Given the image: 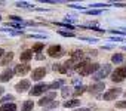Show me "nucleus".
Listing matches in <instances>:
<instances>
[{
  "mask_svg": "<svg viewBox=\"0 0 126 111\" xmlns=\"http://www.w3.org/2000/svg\"><path fill=\"white\" fill-rule=\"evenodd\" d=\"M113 70H111V65L110 64H104L102 67H99V70L92 76L95 80H102V79H105L107 76H110V73H111Z\"/></svg>",
  "mask_w": 126,
  "mask_h": 111,
  "instance_id": "1",
  "label": "nucleus"
},
{
  "mask_svg": "<svg viewBox=\"0 0 126 111\" xmlns=\"http://www.w3.org/2000/svg\"><path fill=\"white\" fill-rule=\"evenodd\" d=\"M125 79H126V65L120 67V68H116V71H113V74H111V80L114 83L123 82Z\"/></svg>",
  "mask_w": 126,
  "mask_h": 111,
  "instance_id": "2",
  "label": "nucleus"
},
{
  "mask_svg": "<svg viewBox=\"0 0 126 111\" xmlns=\"http://www.w3.org/2000/svg\"><path fill=\"white\" fill-rule=\"evenodd\" d=\"M98 70H99V65H98V64H91V62H89V64H88L85 68H82L79 73H80V76H91V74L94 76Z\"/></svg>",
  "mask_w": 126,
  "mask_h": 111,
  "instance_id": "3",
  "label": "nucleus"
},
{
  "mask_svg": "<svg viewBox=\"0 0 126 111\" xmlns=\"http://www.w3.org/2000/svg\"><path fill=\"white\" fill-rule=\"evenodd\" d=\"M120 93H122V89H119V87H113V89H110L108 92H105V93L102 95V98H104L105 101H113V99H116Z\"/></svg>",
  "mask_w": 126,
  "mask_h": 111,
  "instance_id": "4",
  "label": "nucleus"
},
{
  "mask_svg": "<svg viewBox=\"0 0 126 111\" xmlns=\"http://www.w3.org/2000/svg\"><path fill=\"white\" fill-rule=\"evenodd\" d=\"M14 71H15V74H18V76H25L28 71H31V68H30L28 64H18V65L14 68Z\"/></svg>",
  "mask_w": 126,
  "mask_h": 111,
  "instance_id": "5",
  "label": "nucleus"
},
{
  "mask_svg": "<svg viewBox=\"0 0 126 111\" xmlns=\"http://www.w3.org/2000/svg\"><path fill=\"white\" fill-rule=\"evenodd\" d=\"M46 89H49V84H45V83H39L36 86H33V89L30 90V95H42Z\"/></svg>",
  "mask_w": 126,
  "mask_h": 111,
  "instance_id": "6",
  "label": "nucleus"
},
{
  "mask_svg": "<svg viewBox=\"0 0 126 111\" xmlns=\"http://www.w3.org/2000/svg\"><path fill=\"white\" fill-rule=\"evenodd\" d=\"M45 74H46V70L43 68V67H39V68H36V70H33V73H31V77H33V80H40V79H43L45 77Z\"/></svg>",
  "mask_w": 126,
  "mask_h": 111,
  "instance_id": "7",
  "label": "nucleus"
},
{
  "mask_svg": "<svg viewBox=\"0 0 126 111\" xmlns=\"http://www.w3.org/2000/svg\"><path fill=\"white\" fill-rule=\"evenodd\" d=\"M28 89H30V82L28 80H21L19 83L15 84V90L16 92H25Z\"/></svg>",
  "mask_w": 126,
  "mask_h": 111,
  "instance_id": "8",
  "label": "nucleus"
},
{
  "mask_svg": "<svg viewBox=\"0 0 126 111\" xmlns=\"http://www.w3.org/2000/svg\"><path fill=\"white\" fill-rule=\"evenodd\" d=\"M53 99H55V93H53V92H52V93H47L46 96H43V98H40V99H39V105L45 107V105H47V104L53 102Z\"/></svg>",
  "mask_w": 126,
  "mask_h": 111,
  "instance_id": "9",
  "label": "nucleus"
},
{
  "mask_svg": "<svg viewBox=\"0 0 126 111\" xmlns=\"http://www.w3.org/2000/svg\"><path fill=\"white\" fill-rule=\"evenodd\" d=\"M14 76H15V71L11 70V68H8V70H5L2 74H0V82H9Z\"/></svg>",
  "mask_w": 126,
  "mask_h": 111,
  "instance_id": "10",
  "label": "nucleus"
},
{
  "mask_svg": "<svg viewBox=\"0 0 126 111\" xmlns=\"http://www.w3.org/2000/svg\"><path fill=\"white\" fill-rule=\"evenodd\" d=\"M61 50H62V47L59 46V44H53V46H50L49 49H47V55L49 56H58V55H61Z\"/></svg>",
  "mask_w": 126,
  "mask_h": 111,
  "instance_id": "11",
  "label": "nucleus"
},
{
  "mask_svg": "<svg viewBox=\"0 0 126 111\" xmlns=\"http://www.w3.org/2000/svg\"><path fill=\"white\" fill-rule=\"evenodd\" d=\"M104 87H105V83H95V84H91L88 90H89L91 93H94V95H95V93L102 92V90H104Z\"/></svg>",
  "mask_w": 126,
  "mask_h": 111,
  "instance_id": "12",
  "label": "nucleus"
},
{
  "mask_svg": "<svg viewBox=\"0 0 126 111\" xmlns=\"http://www.w3.org/2000/svg\"><path fill=\"white\" fill-rule=\"evenodd\" d=\"M31 58H33V50H30V49H28V50H24V52L21 53V56H19V59H21L22 62H25V64H27Z\"/></svg>",
  "mask_w": 126,
  "mask_h": 111,
  "instance_id": "13",
  "label": "nucleus"
},
{
  "mask_svg": "<svg viewBox=\"0 0 126 111\" xmlns=\"http://www.w3.org/2000/svg\"><path fill=\"white\" fill-rule=\"evenodd\" d=\"M82 56H83V52H82V50H74V52L71 53V61H73V62H80Z\"/></svg>",
  "mask_w": 126,
  "mask_h": 111,
  "instance_id": "14",
  "label": "nucleus"
},
{
  "mask_svg": "<svg viewBox=\"0 0 126 111\" xmlns=\"http://www.w3.org/2000/svg\"><path fill=\"white\" fill-rule=\"evenodd\" d=\"M12 59H14V53L12 52H8L5 56H3V59L0 61V64H2V65H8V64H11Z\"/></svg>",
  "mask_w": 126,
  "mask_h": 111,
  "instance_id": "15",
  "label": "nucleus"
},
{
  "mask_svg": "<svg viewBox=\"0 0 126 111\" xmlns=\"http://www.w3.org/2000/svg\"><path fill=\"white\" fill-rule=\"evenodd\" d=\"M123 59H125V56H123L122 53H114L113 56H111V62L113 64H122Z\"/></svg>",
  "mask_w": 126,
  "mask_h": 111,
  "instance_id": "16",
  "label": "nucleus"
},
{
  "mask_svg": "<svg viewBox=\"0 0 126 111\" xmlns=\"http://www.w3.org/2000/svg\"><path fill=\"white\" fill-rule=\"evenodd\" d=\"M0 111H16V105H15L14 102H11V104H5V105L0 107Z\"/></svg>",
  "mask_w": 126,
  "mask_h": 111,
  "instance_id": "17",
  "label": "nucleus"
},
{
  "mask_svg": "<svg viewBox=\"0 0 126 111\" xmlns=\"http://www.w3.org/2000/svg\"><path fill=\"white\" fill-rule=\"evenodd\" d=\"M33 107H34V102H33L31 99H28V101H25V102L22 104L21 111H31V110H33Z\"/></svg>",
  "mask_w": 126,
  "mask_h": 111,
  "instance_id": "18",
  "label": "nucleus"
},
{
  "mask_svg": "<svg viewBox=\"0 0 126 111\" xmlns=\"http://www.w3.org/2000/svg\"><path fill=\"white\" fill-rule=\"evenodd\" d=\"M80 105V101L79 99H68L65 104H64V107L65 108H71V107H79Z\"/></svg>",
  "mask_w": 126,
  "mask_h": 111,
  "instance_id": "19",
  "label": "nucleus"
},
{
  "mask_svg": "<svg viewBox=\"0 0 126 111\" xmlns=\"http://www.w3.org/2000/svg\"><path fill=\"white\" fill-rule=\"evenodd\" d=\"M62 84H64V82H62V80H56V82H53V83L49 84V89H59V87H64Z\"/></svg>",
  "mask_w": 126,
  "mask_h": 111,
  "instance_id": "20",
  "label": "nucleus"
},
{
  "mask_svg": "<svg viewBox=\"0 0 126 111\" xmlns=\"http://www.w3.org/2000/svg\"><path fill=\"white\" fill-rule=\"evenodd\" d=\"M85 90H86V87H85V86H82V84H79V86H76V89H74V95H76V96H79V95H82Z\"/></svg>",
  "mask_w": 126,
  "mask_h": 111,
  "instance_id": "21",
  "label": "nucleus"
},
{
  "mask_svg": "<svg viewBox=\"0 0 126 111\" xmlns=\"http://www.w3.org/2000/svg\"><path fill=\"white\" fill-rule=\"evenodd\" d=\"M61 93H62V96H64V98L70 96V93H71V87H68V86H64V87H62V90H61Z\"/></svg>",
  "mask_w": 126,
  "mask_h": 111,
  "instance_id": "22",
  "label": "nucleus"
},
{
  "mask_svg": "<svg viewBox=\"0 0 126 111\" xmlns=\"http://www.w3.org/2000/svg\"><path fill=\"white\" fill-rule=\"evenodd\" d=\"M0 101H2V105H5V104H11V102L14 101V96H12V95H9V96H3Z\"/></svg>",
  "mask_w": 126,
  "mask_h": 111,
  "instance_id": "23",
  "label": "nucleus"
},
{
  "mask_svg": "<svg viewBox=\"0 0 126 111\" xmlns=\"http://www.w3.org/2000/svg\"><path fill=\"white\" fill-rule=\"evenodd\" d=\"M58 34L64 36V37H73V36H74L71 31H64V30H59V31H58Z\"/></svg>",
  "mask_w": 126,
  "mask_h": 111,
  "instance_id": "24",
  "label": "nucleus"
},
{
  "mask_svg": "<svg viewBox=\"0 0 126 111\" xmlns=\"http://www.w3.org/2000/svg\"><path fill=\"white\" fill-rule=\"evenodd\" d=\"M43 47H45V46H43V43H36V44L33 46V52H40Z\"/></svg>",
  "mask_w": 126,
  "mask_h": 111,
  "instance_id": "25",
  "label": "nucleus"
},
{
  "mask_svg": "<svg viewBox=\"0 0 126 111\" xmlns=\"http://www.w3.org/2000/svg\"><path fill=\"white\" fill-rule=\"evenodd\" d=\"M102 11H98V9H89V11H86L85 14H88V15H99Z\"/></svg>",
  "mask_w": 126,
  "mask_h": 111,
  "instance_id": "26",
  "label": "nucleus"
},
{
  "mask_svg": "<svg viewBox=\"0 0 126 111\" xmlns=\"http://www.w3.org/2000/svg\"><path fill=\"white\" fill-rule=\"evenodd\" d=\"M55 107H58V101H56V102L53 101V102H50V104H47V105H45L43 108H45V110H52V108H55Z\"/></svg>",
  "mask_w": 126,
  "mask_h": 111,
  "instance_id": "27",
  "label": "nucleus"
},
{
  "mask_svg": "<svg viewBox=\"0 0 126 111\" xmlns=\"http://www.w3.org/2000/svg\"><path fill=\"white\" fill-rule=\"evenodd\" d=\"M53 70H58L59 73H67V68L65 67H61V65H56V64L53 65Z\"/></svg>",
  "mask_w": 126,
  "mask_h": 111,
  "instance_id": "28",
  "label": "nucleus"
},
{
  "mask_svg": "<svg viewBox=\"0 0 126 111\" xmlns=\"http://www.w3.org/2000/svg\"><path fill=\"white\" fill-rule=\"evenodd\" d=\"M16 6H18V8H33V5H30V3H24V2H18Z\"/></svg>",
  "mask_w": 126,
  "mask_h": 111,
  "instance_id": "29",
  "label": "nucleus"
},
{
  "mask_svg": "<svg viewBox=\"0 0 126 111\" xmlns=\"http://www.w3.org/2000/svg\"><path fill=\"white\" fill-rule=\"evenodd\" d=\"M116 107H117V108H122V110H126V101H120V102H117Z\"/></svg>",
  "mask_w": 126,
  "mask_h": 111,
  "instance_id": "30",
  "label": "nucleus"
},
{
  "mask_svg": "<svg viewBox=\"0 0 126 111\" xmlns=\"http://www.w3.org/2000/svg\"><path fill=\"white\" fill-rule=\"evenodd\" d=\"M92 8H107L104 3H95V5H92Z\"/></svg>",
  "mask_w": 126,
  "mask_h": 111,
  "instance_id": "31",
  "label": "nucleus"
},
{
  "mask_svg": "<svg viewBox=\"0 0 126 111\" xmlns=\"http://www.w3.org/2000/svg\"><path fill=\"white\" fill-rule=\"evenodd\" d=\"M82 39L86 42H91V43H96V39H88V37H82Z\"/></svg>",
  "mask_w": 126,
  "mask_h": 111,
  "instance_id": "32",
  "label": "nucleus"
},
{
  "mask_svg": "<svg viewBox=\"0 0 126 111\" xmlns=\"http://www.w3.org/2000/svg\"><path fill=\"white\" fill-rule=\"evenodd\" d=\"M71 8H74V9H85L83 6H80V5H70Z\"/></svg>",
  "mask_w": 126,
  "mask_h": 111,
  "instance_id": "33",
  "label": "nucleus"
},
{
  "mask_svg": "<svg viewBox=\"0 0 126 111\" xmlns=\"http://www.w3.org/2000/svg\"><path fill=\"white\" fill-rule=\"evenodd\" d=\"M111 40H113V42H122L123 39H122V37H111Z\"/></svg>",
  "mask_w": 126,
  "mask_h": 111,
  "instance_id": "34",
  "label": "nucleus"
},
{
  "mask_svg": "<svg viewBox=\"0 0 126 111\" xmlns=\"http://www.w3.org/2000/svg\"><path fill=\"white\" fill-rule=\"evenodd\" d=\"M9 19H12V21H21V18H18V16H9Z\"/></svg>",
  "mask_w": 126,
  "mask_h": 111,
  "instance_id": "35",
  "label": "nucleus"
},
{
  "mask_svg": "<svg viewBox=\"0 0 126 111\" xmlns=\"http://www.w3.org/2000/svg\"><path fill=\"white\" fill-rule=\"evenodd\" d=\"M74 111H91L89 108H79V110H74Z\"/></svg>",
  "mask_w": 126,
  "mask_h": 111,
  "instance_id": "36",
  "label": "nucleus"
},
{
  "mask_svg": "<svg viewBox=\"0 0 126 111\" xmlns=\"http://www.w3.org/2000/svg\"><path fill=\"white\" fill-rule=\"evenodd\" d=\"M3 55H5V50H3V49H0V59H2Z\"/></svg>",
  "mask_w": 126,
  "mask_h": 111,
  "instance_id": "37",
  "label": "nucleus"
},
{
  "mask_svg": "<svg viewBox=\"0 0 126 111\" xmlns=\"http://www.w3.org/2000/svg\"><path fill=\"white\" fill-rule=\"evenodd\" d=\"M3 92H5V89H3V87H2V86H0V95H2V93H3Z\"/></svg>",
  "mask_w": 126,
  "mask_h": 111,
  "instance_id": "38",
  "label": "nucleus"
},
{
  "mask_svg": "<svg viewBox=\"0 0 126 111\" xmlns=\"http://www.w3.org/2000/svg\"><path fill=\"white\" fill-rule=\"evenodd\" d=\"M125 96H126V92H125Z\"/></svg>",
  "mask_w": 126,
  "mask_h": 111,
  "instance_id": "39",
  "label": "nucleus"
}]
</instances>
